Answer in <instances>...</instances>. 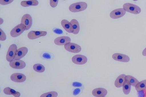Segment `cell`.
Segmentation results:
<instances>
[{
    "label": "cell",
    "instance_id": "1",
    "mask_svg": "<svg viewBox=\"0 0 146 97\" xmlns=\"http://www.w3.org/2000/svg\"><path fill=\"white\" fill-rule=\"evenodd\" d=\"M87 7V4L86 2H80L71 4L69 7V9L72 12H78L85 10Z\"/></svg>",
    "mask_w": 146,
    "mask_h": 97
},
{
    "label": "cell",
    "instance_id": "2",
    "mask_svg": "<svg viewBox=\"0 0 146 97\" xmlns=\"http://www.w3.org/2000/svg\"><path fill=\"white\" fill-rule=\"evenodd\" d=\"M123 9L126 11L135 14H139L141 12V9L139 6L130 3H124L123 5Z\"/></svg>",
    "mask_w": 146,
    "mask_h": 97
},
{
    "label": "cell",
    "instance_id": "3",
    "mask_svg": "<svg viewBox=\"0 0 146 97\" xmlns=\"http://www.w3.org/2000/svg\"><path fill=\"white\" fill-rule=\"evenodd\" d=\"M17 50V47L15 44L11 45L9 47L7 52L6 59L9 62H11L14 59Z\"/></svg>",
    "mask_w": 146,
    "mask_h": 97
},
{
    "label": "cell",
    "instance_id": "4",
    "mask_svg": "<svg viewBox=\"0 0 146 97\" xmlns=\"http://www.w3.org/2000/svg\"><path fill=\"white\" fill-rule=\"evenodd\" d=\"M25 29V26L21 23L17 25L11 30L10 33V35L13 37H17L21 34Z\"/></svg>",
    "mask_w": 146,
    "mask_h": 97
},
{
    "label": "cell",
    "instance_id": "5",
    "mask_svg": "<svg viewBox=\"0 0 146 97\" xmlns=\"http://www.w3.org/2000/svg\"><path fill=\"white\" fill-rule=\"evenodd\" d=\"M64 47L66 50L72 53H78L81 50V48L80 45L76 43L70 42L65 45Z\"/></svg>",
    "mask_w": 146,
    "mask_h": 97
},
{
    "label": "cell",
    "instance_id": "6",
    "mask_svg": "<svg viewBox=\"0 0 146 97\" xmlns=\"http://www.w3.org/2000/svg\"><path fill=\"white\" fill-rule=\"evenodd\" d=\"M33 20L31 16L29 14H25L22 16L21 24H23L26 27L25 30H29L31 27Z\"/></svg>",
    "mask_w": 146,
    "mask_h": 97
},
{
    "label": "cell",
    "instance_id": "7",
    "mask_svg": "<svg viewBox=\"0 0 146 97\" xmlns=\"http://www.w3.org/2000/svg\"><path fill=\"white\" fill-rule=\"evenodd\" d=\"M72 62L76 64L83 65L87 62V58L85 56L80 54L74 56L72 58Z\"/></svg>",
    "mask_w": 146,
    "mask_h": 97
},
{
    "label": "cell",
    "instance_id": "8",
    "mask_svg": "<svg viewBox=\"0 0 146 97\" xmlns=\"http://www.w3.org/2000/svg\"><path fill=\"white\" fill-rule=\"evenodd\" d=\"M47 32L45 31H31L28 34V38L31 39H34L42 36H45Z\"/></svg>",
    "mask_w": 146,
    "mask_h": 97
},
{
    "label": "cell",
    "instance_id": "9",
    "mask_svg": "<svg viewBox=\"0 0 146 97\" xmlns=\"http://www.w3.org/2000/svg\"><path fill=\"white\" fill-rule=\"evenodd\" d=\"M126 11L123 8H119L112 11L110 14V16L113 19H117L124 16Z\"/></svg>",
    "mask_w": 146,
    "mask_h": 97
},
{
    "label": "cell",
    "instance_id": "10",
    "mask_svg": "<svg viewBox=\"0 0 146 97\" xmlns=\"http://www.w3.org/2000/svg\"><path fill=\"white\" fill-rule=\"evenodd\" d=\"M9 65L12 68L15 69H22L26 66V63L20 60H14L10 62Z\"/></svg>",
    "mask_w": 146,
    "mask_h": 97
},
{
    "label": "cell",
    "instance_id": "11",
    "mask_svg": "<svg viewBox=\"0 0 146 97\" xmlns=\"http://www.w3.org/2000/svg\"><path fill=\"white\" fill-rule=\"evenodd\" d=\"M71 41L70 38L68 36H63L57 37L54 41V43L58 45H65Z\"/></svg>",
    "mask_w": 146,
    "mask_h": 97
},
{
    "label": "cell",
    "instance_id": "12",
    "mask_svg": "<svg viewBox=\"0 0 146 97\" xmlns=\"http://www.w3.org/2000/svg\"><path fill=\"white\" fill-rule=\"evenodd\" d=\"M11 79L16 82L21 83L25 81L26 79V76L23 74L19 73H15L11 75Z\"/></svg>",
    "mask_w": 146,
    "mask_h": 97
},
{
    "label": "cell",
    "instance_id": "13",
    "mask_svg": "<svg viewBox=\"0 0 146 97\" xmlns=\"http://www.w3.org/2000/svg\"><path fill=\"white\" fill-rule=\"evenodd\" d=\"M112 58L115 60L124 62H128L130 60V58L128 56L119 53L113 54Z\"/></svg>",
    "mask_w": 146,
    "mask_h": 97
},
{
    "label": "cell",
    "instance_id": "14",
    "mask_svg": "<svg viewBox=\"0 0 146 97\" xmlns=\"http://www.w3.org/2000/svg\"><path fill=\"white\" fill-rule=\"evenodd\" d=\"M92 94L96 97H103L107 94V90L103 88H99L94 89L92 92Z\"/></svg>",
    "mask_w": 146,
    "mask_h": 97
},
{
    "label": "cell",
    "instance_id": "15",
    "mask_svg": "<svg viewBox=\"0 0 146 97\" xmlns=\"http://www.w3.org/2000/svg\"><path fill=\"white\" fill-rule=\"evenodd\" d=\"M28 49L25 47H22L17 49L14 60H20L27 54Z\"/></svg>",
    "mask_w": 146,
    "mask_h": 97
},
{
    "label": "cell",
    "instance_id": "16",
    "mask_svg": "<svg viewBox=\"0 0 146 97\" xmlns=\"http://www.w3.org/2000/svg\"><path fill=\"white\" fill-rule=\"evenodd\" d=\"M61 23L62 27L66 31L69 33H72L73 30L70 22L66 20L63 19L61 21Z\"/></svg>",
    "mask_w": 146,
    "mask_h": 97
},
{
    "label": "cell",
    "instance_id": "17",
    "mask_svg": "<svg viewBox=\"0 0 146 97\" xmlns=\"http://www.w3.org/2000/svg\"><path fill=\"white\" fill-rule=\"evenodd\" d=\"M126 75L122 74L119 76L116 79L114 83L115 87L120 88L123 86L125 80Z\"/></svg>",
    "mask_w": 146,
    "mask_h": 97
},
{
    "label": "cell",
    "instance_id": "18",
    "mask_svg": "<svg viewBox=\"0 0 146 97\" xmlns=\"http://www.w3.org/2000/svg\"><path fill=\"white\" fill-rule=\"evenodd\" d=\"M70 22L72 25L73 30L72 33L74 34H77L80 31V26L78 21L75 19H72Z\"/></svg>",
    "mask_w": 146,
    "mask_h": 97
},
{
    "label": "cell",
    "instance_id": "19",
    "mask_svg": "<svg viewBox=\"0 0 146 97\" xmlns=\"http://www.w3.org/2000/svg\"><path fill=\"white\" fill-rule=\"evenodd\" d=\"M38 4V2L36 0L23 1L21 3V5L23 7H25L37 6Z\"/></svg>",
    "mask_w": 146,
    "mask_h": 97
},
{
    "label": "cell",
    "instance_id": "20",
    "mask_svg": "<svg viewBox=\"0 0 146 97\" xmlns=\"http://www.w3.org/2000/svg\"><path fill=\"white\" fill-rule=\"evenodd\" d=\"M3 92L6 94L13 95L15 97H19L20 96L19 92L16 91L9 87L5 88L4 89Z\"/></svg>",
    "mask_w": 146,
    "mask_h": 97
},
{
    "label": "cell",
    "instance_id": "21",
    "mask_svg": "<svg viewBox=\"0 0 146 97\" xmlns=\"http://www.w3.org/2000/svg\"><path fill=\"white\" fill-rule=\"evenodd\" d=\"M125 79V81L128 82L131 85L134 87L139 82L136 79L130 75H126Z\"/></svg>",
    "mask_w": 146,
    "mask_h": 97
},
{
    "label": "cell",
    "instance_id": "22",
    "mask_svg": "<svg viewBox=\"0 0 146 97\" xmlns=\"http://www.w3.org/2000/svg\"><path fill=\"white\" fill-rule=\"evenodd\" d=\"M135 88L137 91L146 89V79L139 82L135 86Z\"/></svg>",
    "mask_w": 146,
    "mask_h": 97
},
{
    "label": "cell",
    "instance_id": "23",
    "mask_svg": "<svg viewBox=\"0 0 146 97\" xmlns=\"http://www.w3.org/2000/svg\"><path fill=\"white\" fill-rule=\"evenodd\" d=\"M131 85L129 83L125 81L123 86V93L125 95L129 94L131 91Z\"/></svg>",
    "mask_w": 146,
    "mask_h": 97
},
{
    "label": "cell",
    "instance_id": "24",
    "mask_svg": "<svg viewBox=\"0 0 146 97\" xmlns=\"http://www.w3.org/2000/svg\"><path fill=\"white\" fill-rule=\"evenodd\" d=\"M33 68L35 71L39 73L43 72L45 70V68L44 66L39 64H34Z\"/></svg>",
    "mask_w": 146,
    "mask_h": 97
},
{
    "label": "cell",
    "instance_id": "25",
    "mask_svg": "<svg viewBox=\"0 0 146 97\" xmlns=\"http://www.w3.org/2000/svg\"><path fill=\"white\" fill-rule=\"evenodd\" d=\"M58 95L57 92L52 91L44 93L42 94L40 97H57Z\"/></svg>",
    "mask_w": 146,
    "mask_h": 97
},
{
    "label": "cell",
    "instance_id": "26",
    "mask_svg": "<svg viewBox=\"0 0 146 97\" xmlns=\"http://www.w3.org/2000/svg\"><path fill=\"white\" fill-rule=\"evenodd\" d=\"M137 94L138 97H146V89L137 91Z\"/></svg>",
    "mask_w": 146,
    "mask_h": 97
},
{
    "label": "cell",
    "instance_id": "27",
    "mask_svg": "<svg viewBox=\"0 0 146 97\" xmlns=\"http://www.w3.org/2000/svg\"><path fill=\"white\" fill-rule=\"evenodd\" d=\"M0 40L1 41L5 40L7 38L6 35L3 31L0 28Z\"/></svg>",
    "mask_w": 146,
    "mask_h": 97
},
{
    "label": "cell",
    "instance_id": "28",
    "mask_svg": "<svg viewBox=\"0 0 146 97\" xmlns=\"http://www.w3.org/2000/svg\"><path fill=\"white\" fill-rule=\"evenodd\" d=\"M58 0H50V6L53 7H56L58 5Z\"/></svg>",
    "mask_w": 146,
    "mask_h": 97
},
{
    "label": "cell",
    "instance_id": "29",
    "mask_svg": "<svg viewBox=\"0 0 146 97\" xmlns=\"http://www.w3.org/2000/svg\"><path fill=\"white\" fill-rule=\"evenodd\" d=\"M13 0H0V3L3 5H7L12 3Z\"/></svg>",
    "mask_w": 146,
    "mask_h": 97
},
{
    "label": "cell",
    "instance_id": "30",
    "mask_svg": "<svg viewBox=\"0 0 146 97\" xmlns=\"http://www.w3.org/2000/svg\"><path fill=\"white\" fill-rule=\"evenodd\" d=\"M80 91V89L79 88H77L75 89L73 92L74 95H76L78 94Z\"/></svg>",
    "mask_w": 146,
    "mask_h": 97
},
{
    "label": "cell",
    "instance_id": "31",
    "mask_svg": "<svg viewBox=\"0 0 146 97\" xmlns=\"http://www.w3.org/2000/svg\"><path fill=\"white\" fill-rule=\"evenodd\" d=\"M72 85L75 87H80L82 86V84L79 82H74L72 83Z\"/></svg>",
    "mask_w": 146,
    "mask_h": 97
},
{
    "label": "cell",
    "instance_id": "32",
    "mask_svg": "<svg viewBox=\"0 0 146 97\" xmlns=\"http://www.w3.org/2000/svg\"><path fill=\"white\" fill-rule=\"evenodd\" d=\"M54 32L57 34H61L62 33V30L58 29H55L53 30Z\"/></svg>",
    "mask_w": 146,
    "mask_h": 97
},
{
    "label": "cell",
    "instance_id": "33",
    "mask_svg": "<svg viewBox=\"0 0 146 97\" xmlns=\"http://www.w3.org/2000/svg\"><path fill=\"white\" fill-rule=\"evenodd\" d=\"M43 57H44V58H49L50 57V55L47 53H45L43 54Z\"/></svg>",
    "mask_w": 146,
    "mask_h": 97
},
{
    "label": "cell",
    "instance_id": "34",
    "mask_svg": "<svg viewBox=\"0 0 146 97\" xmlns=\"http://www.w3.org/2000/svg\"><path fill=\"white\" fill-rule=\"evenodd\" d=\"M142 54L143 56H146V47L143 50Z\"/></svg>",
    "mask_w": 146,
    "mask_h": 97
},
{
    "label": "cell",
    "instance_id": "35",
    "mask_svg": "<svg viewBox=\"0 0 146 97\" xmlns=\"http://www.w3.org/2000/svg\"><path fill=\"white\" fill-rule=\"evenodd\" d=\"M105 97V96H104V97Z\"/></svg>",
    "mask_w": 146,
    "mask_h": 97
}]
</instances>
